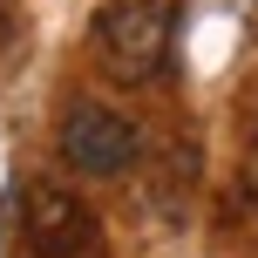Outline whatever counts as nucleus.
<instances>
[{
  "label": "nucleus",
  "instance_id": "nucleus-1",
  "mask_svg": "<svg viewBox=\"0 0 258 258\" xmlns=\"http://www.w3.org/2000/svg\"><path fill=\"white\" fill-rule=\"evenodd\" d=\"M170 41H177V7H170V0H109V7L95 14V61L116 82L163 75Z\"/></svg>",
  "mask_w": 258,
  "mask_h": 258
},
{
  "label": "nucleus",
  "instance_id": "nucleus-2",
  "mask_svg": "<svg viewBox=\"0 0 258 258\" xmlns=\"http://www.w3.org/2000/svg\"><path fill=\"white\" fill-rule=\"evenodd\" d=\"M54 143H61V163L75 170V177H95V183L122 177V170L136 163V150H143L136 122H129L122 109H109V102H68Z\"/></svg>",
  "mask_w": 258,
  "mask_h": 258
},
{
  "label": "nucleus",
  "instance_id": "nucleus-3",
  "mask_svg": "<svg viewBox=\"0 0 258 258\" xmlns=\"http://www.w3.org/2000/svg\"><path fill=\"white\" fill-rule=\"evenodd\" d=\"M21 224H27V245L41 258H95L102 251V231H95L89 204L68 197L61 183H34L21 204Z\"/></svg>",
  "mask_w": 258,
  "mask_h": 258
}]
</instances>
